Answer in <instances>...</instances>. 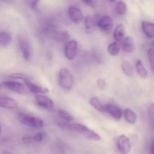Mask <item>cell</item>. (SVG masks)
<instances>
[{"label": "cell", "mask_w": 154, "mask_h": 154, "mask_svg": "<svg viewBox=\"0 0 154 154\" xmlns=\"http://www.w3.org/2000/svg\"><path fill=\"white\" fill-rule=\"evenodd\" d=\"M97 85L100 90H103L106 85L105 80L103 79H98L97 80Z\"/></svg>", "instance_id": "33"}, {"label": "cell", "mask_w": 154, "mask_h": 154, "mask_svg": "<svg viewBox=\"0 0 154 154\" xmlns=\"http://www.w3.org/2000/svg\"><path fill=\"white\" fill-rule=\"evenodd\" d=\"M141 28L145 35L149 38L154 37V23L147 21L141 22Z\"/></svg>", "instance_id": "14"}, {"label": "cell", "mask_w": 154, "mask_h": 154, "mask_svg": "<svg viewBox=\"0 0 154 154\" xmlns=\"http://www.w3.org/2000/svg\"><path fill=\"white\" fill-rule=\"evenodd\" d=\"M57 114L59 117L63 119L64 120L70 122L72 121L73 119V117L72 116V114L70 112L64 110H58L57 111Z\"/></svg>", "instance_id": "26"}, {"label": "cell", "mask_w": 154, "mask_h": 154, "mask_svg": "<svg viewBox=\"0 0 154 154\" xmlns=\"http://www.w3.org/2000/svg\"><path fill=\"white\" fill-rule=\"evenodd\" d=\"M136 68L139 75L141 78H146L148 75V72L142 63L141 60H138L136 63Z\"/></svg>", "instance_id": "22"}, {"label": "cell", "mask_w": 154, "mask_h": 154, "mask_svg": "<svg viewBox=\"0 0 154 154\" xmlns=\"http://www.w3.org/2000/svg\"><path fill=\"white\" fill-rule=\"evenodd\" d=\"M89 128L83 124L80 123H72L69 124L68 129L75 132L82 133L84 135L85 133L88 130Z\"/></svg>", "instance_id": "16"}, {"label": "cell", "mask_w": 154, "mask_h": 154, "mask_svg": "<svg viewBox=\"0 0 154 154\" xmlns=\"http://www.w3.org/2000/svg\"><path fill=\"white\" fill-rule=\"evenodd\" d=\"M19 45L24 59L26 61H28L31 55V51L29 42L24 38H20Z\"/></svg>", "instance_id": "12"}, {"label": "cell", "mask_w": 154, "mask_h": 154, "mask_svg": "<svg viewBox=\"0 0 154 154\" xmlns=\"http://www.w3.org/2000/svg\"><path fill=\"white\" fill-rule=\"evenodd\" d=\"M11 40V37L10 33L7 31H2L0 33V44L3 47L8 45Z\"/></svg>", "instance_id": "18"}, {"label": "cell", "mask_w": 154, "mask_h": 154, "mask_svg": "<svg viewBox=\"0 0 154 154\" xmlns=\"http://www.w3.org/2000/svg\"><path fill=\"white\" fill-rule=\"evenodd\" d=\"M149 122L151 128L154 130V103L151 104L148 109Z\"/></svg>", "instance_id": "28"}, {"label": "cell", "mask_w": 154, "mask_h": 154, "mask_svg": "<svg viewBox=\"0 0 154 154\" xmlns=\"http://www.w3.org/2000/svg\"><path fill=\"white\" fill-rule=\"evenodd\" d=\"M68 14L70 19L75 24H79L82 20V11L76 7L70 6L68 9Z\"/></svg>", "instance_id": "9"}, {"label": "cell", "mask_w": 154, "mask_h": 154, "mask_svg": "<svg viewBox=\"0 0 154 154\" xmlns=\"http://www.w3.org/2000/svg\"><path fill=\"white\" fill-rule=\"evenodd\" d=\"M0 106L5 109H14L17 108L18 103L12 98L5 95H1Z\"/></svg>", "instance_id": "10"}, {"label": "cell", "mask_w": 154, "mask_h": 154, "mask_svg": "<svg viewBox=\"0 0 154 154\" xmlns=\"http://www.w3.org/2000/svg\"><path fill=\"white\" fill-rule=\"evenodd\" d=\"M121 41V48L123 52L127 54H130L135 51L136 48L135 43L134 39L131 37H126Z\"/></svg>", "instance_id": "8"}, {"label": "cell", "mask_w": 154, "mask_h": 154, "mask_svg": "<svg viewBox=\"0 0 154 154\" xmlns=\"http://www.w3.org/2000/svg\"><path fill=\"white\" fill-rule=\"evenodd\" d=\"M58 82L60 86L65 90H71L74 82V78L69 69L63 68L58 73Z\"/></svg>", "instance_id": "1"}, {"label": "cell", "mask_w": 154, "mask_h": 154, "mask_svg": "<svg viewBox=\"0 0 154 154\" xmlns=\"http://www.w3.org/2000/svg\"><path fill=\"white\" fill-rule=\"evenodd\" d=\"M44 134L41 132L36 133L34 136V140L37 142H39L43 140L44 138Z\"/></svg>", "instance_id": "34"}, {"label": "cell", "mask_w": 154, "mask_h": 154, "mask_svg": "<svg viewBox=\"0 0 154 154\" xmlns=\"http://www.w3.org/2000/svg\"><path fill=\"white\" fill-rule=\"evenodd\" d=\"M95 19L96 25L103 31H108L112 29L113 21L111 17L104 16L96 17Z\"/></svg>", "instance_id": "4"}, {"label": "cell", "mask_w": 154, "mask_h": 154, "mask_svg": "<svg viewBox=\"0 0 154 154\" xmlns=\"http://www.w3.org/2000/svg\"><path fill=\"white\" fill-rule=\"evenodd\" d=\"M9 77L14 79H21L24 81L27 80H29V77L27 75L23 73L12 74L10 75Z\"/></svg>", "instance_id": "30"}, {"label": "cell", "mask_w": 154, "mask_h": 154, "mask_svg": "<svg viewBox=\"0 0 154 154\" xmlns=\"http://www.w3.org/2000/svg\"><path fill=\"white\" fill-rule=\"evenodd\" d=\"M105 111L109 113L113 119H120L122 116V112L119 107L112 104H109L105 106Z\"/></svg>", "instance_id": "11"}, {"label": "cell", "mask_w": 154, "mask_h": 154, "mask_svg": "<svg viewBox=\"0 0 154 154\" xmlns=\"http://www.w3.org/2000/svg\"><path fill=\"white\" fill-rule=\"evenodd\" d=\"M147 55L150 66L154 72V48H149L148 51Z\"/></svg>", "instance_id": "29"}, {"label": "cell", "mask_w": 154, "mask_h": 154, "mask_svg": "<svg viewBox=\"0 0 154 154\" xmlns=\"http://www.w3.org/2000/svg\"><path fill=\"white\" fill-rule=\"evenodd\" d=\"M117 146L121 153L128 154L131 149V144L129 139L125 135H121L117 140Z\"/></svg>", "instance_id": "7"}, {"label": "cell", "mask_w": 154, "mask_h": 154, "mask_svg": "<svg viewBox=\"0 0 154 154\" xmlns=\"http://www.w3.org/2000/svg\"><path fill=\"white\" fill-rule=\"evenodd\" d=\"M33 139L31 137H24L22 138V141L25 144H29L32 142Z\"/></svg>", "instance_id": "35"}, {"label": "cell", "mask_w": 154, "mask_h": 154, "mask_svg": "<svg viewBox=\"0 0 154 154\" xmlns=\"http://www.w3.org/2000/svg\"><path fill=\"white\" fill-rule=\"evenodd\" d=\"M115 11L119 16H123L126 14L127 11L126 4L123 1H119L115 6Z\"/></svg>", "instance_id": "24"}, {"label": "cell", "mask_w": 154, "mask_h": 154, "mask_svg": "<svg viewBox=\"0 0 154 154\" xmlns=\"http://www.w3.org/2000/svg\"><path fill=\"white\" fill-rule=\"evenodd\" d=\"M35 100L37 105L41 108L50 111L54 109V103L49 97L41 94H37L35 96Z\"/></svg>", "instance_id": "5"}, {"label": "cell", "mask_w": 154, "mask_h": 154, "mask_svg": "<svg viewBox=\"0 0 154 154\" xmlns=\"http://www.w3.org/2000/svg\"><path fill=\"white\" fill-rule=\"evenodd\" d=\"M82 2L92 8H94L96 6L97 0H81Z\"/></svg>", "instance_id": "32"}, {"label": "cell", "mask_w": 154, "mask_h": 154, "mask_svg": "<svg viewBox=\"0 0 154 154\" xmlns=\"http://www.w3.org/2000/svg\"><path fill=\"white\" fill-rule=\"evenodd\" d=\"M25 83L28 89L33 93L38 94L47 93L49 92V90L47 88L42 87L35 84L33 83L32 82H30L29 80H26L25 81Z\"/></svg>", "instance_id": "13"}, {"label": "cell", "mask_w": 154, "mask_h": 154, "mask_svg": "<svg viewBox=\"0 0 154 154\" xmlns=\"http://www.w3.org/2000/svg\"><path fill=\"white\" fill-rule=\"evenodd\" d=\"M54 38L59 42H64L70 39V35L66 31H62L56 33L54 35Z\"/></svg>", "instance_id": "23"}, {"label": "cell", "mask_w": 154, "mask_h": 154, "mask_svg": "<svg viewBox=\"0 0 154 154\" xmlns=\"http://www.w3.org/2000/svg\"><path fill=\"white\" fill-rule=\"evenodd\" d=\"M2 85L9 90L20 94H26L27 91L24 85L18 82L14 81H4L2 82Z\"/></svg>", "instance_id": "6"}, {"label": "cell", "mask_w": 154, "mask_h": 154, "mask_svg": "<svg viewBox=\"0 0 154 154\" xmlns=\"http://www.w3.org/2000/svg\"><path fill=\"white\" fill-rule=\"evenodd\" d=\"M121 48V45L118 42H115L109 45L107 48V51L109 54L112 56H116L119 54Z\"/></svg>", "instance_id": "19"}, {"label": "cell", "mask_w": 154, "mask_h": 154, "mask_svg": "<svg viewBox=\"0 0 154 154\" xmlns=\"http://www.w3.org/2000/svg\"><path fill=\"white\" fill-rule=\"evenodd\" d=\"M125 119L131 124H134L137 120V116L134 112L130 109H125L123 111Z\"/></svg>", "instance_id": "20"}, {"label": "cell", "mask_w": 154, "mask_h": 154, "mask_svg": "<svg viewBox=\"0 0 154 154\" xmlns=\"http://www.w3.org/2000/svg\"><path fill=\"white\" fill-rule=\"evenodd\" d=\"M86 137L89 139L94 140H100L101 139V137L99 134L92 130L88 129V130L84 134Z\"/></svg>", "instance_id": "27"}, {"label": "cell", "mask_w": 154, "mask_h": 154, "mask_svg": "<svg viewBox=\"0 0 154 154\" xmlns=\"http://www.w3.org/2000/svg\"><path fill=\"white\" fill-rule=\"evenodd\" d=\"M78 47L77 42L75 40L67 42L64 46V54L68 60L74 59L78 54Z\"/></svg>", "instance_id": "3"}, {"label": "cell", "mask_w": 154, "mask_h": 154, "mask_svg": "<svg viewBox=\"0 0 154 154\" xmlns=\"http://www.w3.org/2000/svg\"><path fill=\"white\" fill-rule=\"evenodd\" d=\"M90 104L94 109L99 111L103 112L105 111V107L103 106L100 101L97 97H93L90 100Z\"/></svg>", "instance_id": "21"}, {"label": "cell", "mask_w": 154, "mask_h": 154, "mask_svg": "<svg viewBox=\"0 0 154 154\" xmlns=\"http://www.w3.org/2000/svg\"><path fill=\"white\" fill-rule=\"evenodd\" d=\"M85 25L86 31L88 33H91L94 30L96 25V20L91 16H88L85 20Z\"/></svg>", "instance_id": "17"}, {"label": "cell", "mask_w": 154, "mask_h": 154, "mask_svg": "<svg viewBox=\"0 0 154 154\" xmlns=\"http://www.w3.org/2000/svg\"><path fill=\"white\" fill-rule=\"evenodd\" d=\"M29 6L34 10L37 9L38 5L40 0H26Z\"/></svg>", "instance_id": "31"}, {"label": "cell", "mask_w": 154, "mask_h": 154, "mask_svg": "<svg viewBox=\"0 0 154 154\" xmlns=\"http://www.w3.org/2000/svg\"><path fill=\"white\" fill-rule=\"evenodd\" d=\"M110 2H115L116 0H109Z\"/></svg>", "instance_id": "39"}, {"label": "cell", "mask_w": 154, "mask_h": 154, "mask_svg": "<svg viewBox=\"0 0 154 154\" xmlns=\"http://www.w3.org/2000/svg\"><path fill=\"white\" fill-rule=\"evenodd\" d=\"M1 1L2 2L8 3V4H11L14 2V0H1Z\"/></svg>", "instance_id": "37"}, {"label": "cell", "mask_w": 154, "mask_h": 154, "mask_svg": "<svg viewBox=\"0 0 154 154\" xmlns=\"http://www.w3.org/2000/svg\"><path fill=\"white\" fill-rule=\"evenodd\" d=\"M122 68L123 72L126 75L128 76H131L133 75V68L132 66L129 62L127 61H124L122 63Z\"/></svg>", "instance_id": "25"}, {"label": "cell", "mask_w": 154, "mask_h": 154, "mask_svg": "<svg viewBox=\"0 0 154 154\" xmlns=\"http://www.w3.org/2000/svg\"><path fill=\"white\" fill-rule=\"evenodd\" d=\"M151 46H152V48H154V40L152 41V43L151 44Z\"/></svg>", "instance_id": "38"}, {"label": "cell", "mask_w": 154, "mask_h": 154, "mask_svg": "<svg viewBox=\"0 0 154 154\" xmlns=\"http://www.w3.org/2000/svg\"><path fill=\"white\" fill-rule=\"evenodd\" d=\"M150 153L152 154H154V140L151 144L150 146Z\"/></svg>", "instance_id": "36"}, {"label": "cell", "mask_w": 154, "mask_h": 154, "mask_svg": "<svg viewBox=\"0 0 154 154\" xmlns=\"http://www.w3.org/2000/svg\"><path fill=\"white\" fill-rule=\"evenodd\" d=\"M19 117L20 122L26 126L37 128H41L44 126V122L38 117L23 113H20Z\"/></svg>", "instance_id": "2"}, {"label": "cell", "mask_w": 154, "mask_h": 154, "mask_svg": "<svg viewBox=\"0 0 154 154\" xmlns=\"http://www.w3.org/2000/svg\"><path fill=\"white\" fill-rule=\"evenodd\" d=\"M125 34V29L124 25L120 24L117 26L113 32V38L116 41H121L124 38Z\"/></svg>", "instance_id": "15"}]
</instances>
